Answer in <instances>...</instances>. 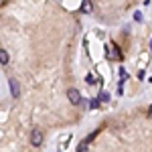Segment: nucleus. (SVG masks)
<instances>
[{
	"mask_svg": "<svg viewBox=\"0 0 152 152\" xmlns=\"http://www.w3.org/2000/svg\"><path fill=\"white\" fill-rule=\"evenodd\" d=\"M146 114H148V118H152V105L148 107V112H146Z\"/></svg>",
	"mask_w": 152,
	"mask_h": 152,
	"instance_id": "obj_4",
	"label": "nucleus"
},
{
	"mask_svg": "<svg viewBox=\"0 0 152 152\" xmlns=\"http://www.w3.org/2000/svg\"><path fill=\"white\" fill-rule=\"evenodd\" d=\"M45 138H47V132L43 126H33V128L28 130V140H31V146L39 150L43 144H45Z\"/></svg>",
	"mask_w": 152,
	"mask_h": 152,
	"instance_id": "obj_3",
	"label": "nucleus"
},
{
	"mask_svg": "<svg viewBox=\"0 0 152 152\" xmlns=\"http://www.w3.org/2000/svg\"><path fill=\"white\" fill-rule=\"evenodd\" d=\"M81 12L61 0H0V67L23 87V107H73Z\"/></svg>",
	"mask_w": 152,
	"mask_h": 152,
	"instance_id": "obj_1",
	"label": "nucleus"
},
{
	"mask_svg": "<svg viewBox=\"0 0 152 152\" xmlns=\"http://www.w3.org/2000/svg\"><path fill=\"white\" fill-rule=\"evenodd\" d=\"M138 0H89L91 16L102 24H114L128 14Z\"/></svg>",
	"mask_w": 152,
	"mask_h": 152,
	"instance_id": "obj_2",
	"label": "nucleus"
}]
</instances>
